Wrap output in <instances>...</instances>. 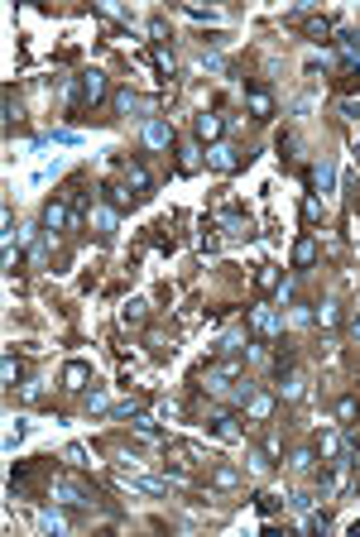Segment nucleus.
<instances>
[{
  "label": "nucleus",
  "mask_w": 360,
  "mask_h": 537,
  "mask_svg": "<svg viewBox=\"0 0 360 537\" xmlns=\"http://www.w3.org/2000/svg\"><path fill=\"white\" fill-rule=\"evenodd\" d=\"M106 91H111V82H106V72H77L72 77V86H68V106L72 110H86V106H101L106 101Z\"/></svg>",
  "instance_id": "nucleus-1"
},
{
  "label": "nucleus",
  "mask_w": 360,
  "mask_h": 537,
  "mask_svg": "<svg viewBox=\"0 0 360 537\" xmlns=\"http://www.w3.org/2000/svg\"><path fill=\"white\" fill-rule=\"evenodd\" d=\"M49 499L63 504V509H96V504H101V494H96L91 484L72 480V475H58V480L49 484Z\"/></svg>",
  "instance_id": "nucleus-2"
},
{
  "label": "nucleus",
  "mask_w": 360,
  "mask_h": 537,
  "mask_svg": "<svg viewBox=\"0 0 360 537\" xmlns=\"http://www.w3.org/2000/svg\"><path fill=\"white\" fill-rule=\"evenodd\" d=\"M72 221H77V216H72V207H68L63 197H53V202L44 207V231H49V240H58V235H63Z\"/></svg>",
  "instance_id": "nucleus-3"
},
{
  "label": "nucleus",
  "mask_w": 360,
  "mask_h": 537,
  "mask_svg": "<svg viewBox=\"0 0 360 537\" xmlns=\"http://www.w3.org/2000/svg\"><path fill=\"white\" fill-rule=\"evenodd\" d=\"M91 384H96V379H91V365H86V360H68V365H63V389H68V394H86Z\"/></svg>",
  "instance_id": "nucleus-4"
},
{
  "label": "nucleus",
  "mask_w": 360,
  "mask_h": 537,
  "mask_svg": "<svg viewBox=\"0 0 360 537\" xmlns=\"http://www.w3.org/2000/svg\"><path fill=\"white\" fill-rule=\"evenodd\" d=\"M120 173H125V188L135 192V197H149V192H154V178H149V168H144L139 159H125Z\"/></svg>",
  "instance_id": "nucleus-5"
},
{
  "label": "nucleus",
  "mask_w": 360,
  "mask_h": 537,
  "mask_svg": "<svg viewBox=\"0 0 360 537\" xmlns=\"http://www.w3.org/2000/svg\"><path fill=\"white\" fill-rule=\"evenodd\" d=\"M193 134L202 139V144H207V149H212V144H221V134H226V120H221V115H212V110H202V115L193 120Z\"/></svg>",
  "instance_id": "nucleus-6"
},
{
  "label": "nucleus",
  "mask_w": 360,
  "mask_h": 537,
  "mask_svg": "<svg viewBox=\"0 0 360 537\" xmlns=\"http://www.w3.org/2000/svg\"><path fill=\"white\" fill-rule=\"evenodd\" d=\"M207 168H212V173H236V168H240V154H236V149H231V144H212V149H207Z\"/></svg>",
  "instance_id": "nucleus-7"
},
{
  "label": "nucleus",
  "mask_w": 360,
  "mask_h": 537,
  "mask_svg": "<svg viewBox=\"0 0 360 537\" xmlns=\"http://www.w3.org/2000/svg\"><path fill=\"white\" fill-rule=\"evenodd\" d=\"M144 144H149V149H173V125L159 120V115H149V120H144Z\"/></svg>",
  "instance_id": "nucleus-8"
},
{
  "label": "nucleus",
  "mask_w": 360,
  "mask_h": 537,
  "mask_svg": "<svg viewBox=\"0 0 360 537\" xmlns=\"http://www.w3.org/2000/svg\"><path fill=\"white\" fill-rule=\"evenodd\" d=\"M250 326H255L259 336H278V331H283V322H278V312L269 307V302H259V307L250 312Z\"/></svg>",
  "instance_id": "nucleus-9"
},
{
  "label": "nucleus",
  "mask_w": 360,
  "mask_h": 537,
  "mask_svg": "<svg viewBox=\"0 0 360 537\" xmlns=\"http://www.w3.org/2000/svg\"><path fill=\"white\" fill-rule=\"evenodd\" d=\"M245 101H250V115H255V120H269V115H274V96H269L264 86H255V82L245 86Z\"/></svg>",
  "instance_id": "nucleus-10"
},
{
  "label": "nucleus",
  "mask_w": 360,
  "mask_h": 537,
  "mask_svg": "<svg viewBox=\"0 0 360 537\" xmlns=\"http://www.w3.org/2000/svg\"><path fill=\"white\" fill-rule=\"evenodd\" d=\"M207 475H212V484H217V489H226V494H231V489H240V470H236V465H226V460H212V465H207Z\"/></svg>",
  "instance_id": "nucleus-11"
},
{
  "label": "nucleus",
  "mask_w": 360,
  "mask_h": 537,
  "mask_svg": "<svg viewBox=\"0 0 360 537\" xmlns=\"http://www.w3.org/2000/svg\"><path fill=\"white\" fill-rule=\"evenodd\" d=\"M212 432H217L221 441H240V436H245V427H240L236 413H212Z\"/></svg>",
  "instance_id": "nucleus-12"
},
{
  "label": "nucleus",
  "mask_w": 360,
  "mask_h": 537,
  "mask_svg": "<svg viewBox=\"0 0 360 537\" xmlns=\"http://www.w3.org/2000/svg\"><path fill=\"white\" fill-rule=\"evenodd\" d=\"M120 480L130 484L135 494H149V499H168V484H164V480H149V475H130V470H125Z\"/></svg>",
  "instance_id": "nucleus-13"
},
{
  "label": "nucleus",
  "mask_w": 360,
  "mask_h": 537,
  "mask_svg": "<svg viewBox=\"0 0 360 537\" xmlns=\"http://www.w3.org/2000/svg\"><path fill=\"white\" fill-rule=\"evenodd\" d=\"M39 528H44V533H72V518L63 513V504H53V509L39 513Z\"/></svg>",
  "instance_id": "nucleus-14"
},
{
  "label": "nucleus",
  "mask_w": 360,
  "mask_h": 537,
  "mask_svg": "<svg viewBox=\"0 0 360 537\" xmlns=\"http://www.w3.org/2000/svg\"><path fill=\"white\" fill-rule=\"evenodd\" d=\"M255 288H259V293H278V288H283V273H278V264H259V273H255Z\"/></svg>",
  "instance_id": "nucleus-15"
},
{
  "label": "nucleus",
  "mask_w": 360,
  "mask_h": 537,
  "mask_svg": "<svg viewBox=\"0 0 360 537\" xmlns=\"http://www.w3.org/2000/svg\"><path fill=\"white\" fill-rule=\"evenodd\" d=\"M221 231H226V235H250V216L236 212V207H226V212H221Z\"/></svg>",
  "instance_id": "nucleus-16"
},
{
  "label": "nucleus",
  "mask_w": 360,
  "mask_h": 537,
  "mask_svg": "<svg viewBox=\"0 0 360 537\" xmlns=\"http://www.w3.org/2000/svg\"><path fill=\"white\" fill-rule=\"evenodd\" d=\"M312 264H317V240L303 235V240L293 245V268H312Z\"/></svg>",
  "instance_id": "nucleus-17"
},
{
  "label": "nucleus",
  "mask_w": 360,
  "mask_h": 537,
  "mask_svg": "<svg viewBox=\"0 0 360 537\" xmlns=\"http://www.w3.org/2000/svg\"><path fill=\"white\" fill-rule=\"evenodd\" d=\"M144 317H149V302H144V297H130V302L120 307V322L125 326H144Z\"/></svg>",
  "instance_id": "nucleus-18"
},
{
  "label": "nucleus",
  "mask_w": 360,
  "mask_h": 537,
  "mask_svg": "<svg viewBox=\"0 0 360 537\" xmlns=\"http://www.w3.org/2000/svg\"><path fill=\"white\" fill-rule=\"evenodd\" d=\"M312 317H317V326H327V331H336V326L346 322V312H341V302H322V307H317Z\"/></svg>",
  "instance_id": "nucleus-19"
},
{
  "label": "nucleus",
  "mask_w": 360,
  "mask_h": 537,
  "mask_svg": "<svg viewBox=\"0 0 360 537\" xmlns=\"http://www.w3.org/2000/svg\"><path fill=\"white\" fill-rule=\"evenodd\" d=\"M360 418V399L356 394H341V399H336V422H356Z\"/></svg>",
  "instance_id": "nucleus-20"
},
{
  "label": "nucleus",
  "mask_w": 360,
  "mask_h": 537,
  "mask_svg": "<svg viewBox=\"0 0 360 537\" xmlns=\"http://www.w3.org/2000/svg\"><path fill=\"white\" fill-rule=\"evenodd\" d=\"M278 394H283V399H288V403H298V399H303V394H307V379H303V375H288V379H283V384H278Z\"/></svg>",
  "instance_id": "nucleus-21"
},
{
  "label": "nucleus",
  "mask_w": 360,
  "mask_h": 537,
  "mask_svg": "<svg viewBox=\"0 0 360 537\" xmlns=\"http://www.w3.org/2000/svg\"><path fill=\"white\" fill-rule=\"evenodd\" d=\"M307 39H312V44H332V20H307Z\"/></svg>",
  "instance_id": "nucleus-22"
},
{
  "label": "nucleus",
  "mask_w": 360,
  "mask_h": 537,
  "mask_svg": "<svg viewBox=\"0 0 360 537\" xmlns=\"http://www.w3.org/2000/svg\"><path fill=\"white\" fill-rule=\"evenodd\" d=\"M101 192H106V202H111L115 212H120V207H130V197H135V192H125V188H115V183H101Z\"/></svg>",
  "instance_id": "nucleus-23"
},
{
  "label": "nucleus",
  "mask_w": 360,
  "mask_h": 537,
  "mask_svg": "<svg viewBox=\"0 0 360 537\" xmlns=\"http://www.w3.org/2000/svg\"><path fill=\"white\" fill-rule=\"evenodd\" d=\"M154 67H159V72H164V82H168L173 72H178V58L168 53V48H154Z\"/></svg>",
  "instance_id": "nucleus-24"
},
{
  "label": "nucleus",
  "mask_w": 360,
  "mask_h": 537,
  "mask_svg": "<svg viewBox=\"0 0 360 537\" xmlns=\"http://www.w3.org/2000/svg\"><path fill=\"white\" fill-rule=\"evenodd\" d=\"M317 465V446H298L293 451V470H312Z\"/></svg>",
  "instance_id": "nucleus-25"
},
{
  "label": "nucleus",
  "mask_w": 360,
  "mask_h": 537,
  "mask_svg": "<svg viewBox=\"0 0 360 537\" xmlns=\"http://www.w3.org/2000/svg\"><path fill=\"white\" fill-rule=\"evenodd\" d=\"M0 375H5V384H20V375H25V365H20L15 355H5V360H0Z\"/></svg>",
  "instance_id": "nucleus-26"
},
{
  "label": "nucleus",
  "mask_w": 360,
  "mask_h": 537,
  "mask_svg": "<svg viewBox=\"0 0 360 537\" xmlns=\"http://www.w3.org/2000/svg\"><path fill=\"white\" fill-rule=\"evenodd\" d=\"M20 436H25V418H10V427H5V451H15Z\"/></svg>",
  "instance_id": "nucleus-27"
},
{
  "label": "nucleus",
  "mask_w": 360,
  "mask_h": 537,
  "mask_svg": "<svg viewBox=\"0 0 360 537\" xmlns=\"http://www.w3.org/2000/svg\"><path fill=\"white\" fill-rule=\"evenodd\" d=\"M111 418H130V422H135V418H139V399H125V403H115V408H111Z\"/></svg>",
  "instance_id": "nucleus-28"
},
{
  "label": "nucleus",
  "mask_w": 360,
  "mask_h": 537,
  "mask_svg": "<svg viewBox=\"0 0 360 537\" xmlns=\"http://www.w3.org/2000/svg\"><path fill=\"white\" fill-rule=\"evenodd\" d=\"M178 154H183V159H178V168H183V173H193L197 163H202V159H197V144H183Z\"/></svg>",
  "instance_id": "nucleus-29"
},
{
  "label": "nucleus",
  "mask_w": 360,
  "mask_h": 537,
  "mask_svg": "<svg viewBox=\"0 0 360 537\" xmlns=\"http://www.w3.org/2000/svg\"><path fill=\"white\" fill-rule=\"evenodd\" d=\"M255 504H259V513H269V518H274V513L283 509V499H278V494H259Z\"/></svg>",
  "instance_id": "nucleus-30"
},
{
  "label": "nucleus",
  "mask_w": 360,
  "mask_h": 537,
  "mask_svg": "<svg viewBox=\"0 0 360 537\" xmlns=\"http://www.w3.org/2000/svg\"><path fill=\"white\" fill-rule=\"evenodd\" d=\"M15 120H20V106H15V91H5V130H15Z\"/></svg>",
  "instance_id": "nucleus-31"
},
{
  "label": "nucleus",
  "mask_w": 360,
  "mask_h": 537,
  "mask_svg": "<svg viewBox=\"0 0 360 537\" xmlns=\"http://www.w3.org/2000/svg\"><path fill=\"white\" fill-rule=\"evenodd\" d=\"M86 408H91V413H106L111 403H106V394H101V389H86Z\"/></svg>",
  "instance_id": "nucleus-32"
},
{
  "label": "nucleus",
  "mask_w": 360,
  "mask_h": 537,
  "mask_svg": "<svg viewBox=\"0 0 360 537\" xmlns=\"http://www.w3.org/2000/svg\"><path fill=\"white\" fill-rule=\"evenodd\" d=\"M197 250H202V254H217V250H221V235H212V231H202V240H197Z\"/></svg>",
  "instance_id": "nucleus-33"
},
{
  "label": "nucleus",
  "mask_w": 360,
  "mask_h": 537,
  "mask_svg": "<svg viewBox=\"0 0 360 537\" xmlns=\"http://www.w3.org/2000/svg\"><path fill=\"white\" fill-rule=\"evenodd\" d=\"M135 432H139V436H149V441L159 436V427H154V418H144V413H139V418H135Z\"/></svg>",
  "instance_id": "nucleus-34"
},
{
  "label": "nucleus",
  "mask_w": 360,
  "mask_h": 537,
  "mask_svg": "<svg viewBox=\"0 0 360 537\" xmlns=\"http://www.w3.org/2000/svg\"><path fill=\"white\" fill-rule=\"evenodd\" d=\"M96 231H101V235H115V212H96Z\"/></svg>",
  "instance_id": "nucleus-35"
},
{
  "label": "nucleus",
  "mask_w": 360,
  "mask_h": 537,
  "mask_svg": "<svg viewBox=\"0 0 360 537\" xmlns=\"http://www.w3.org/2000/svg\"><path fill=\"white\" fill-rule=\"evenodd\" d=\"M63 460H68V465H86V446H77V441H72V446L63 451Z\"/></svg>",
  "instance_id": "nucleus-36"
},
{
  "label": "nucleus",
  "mask_w": 360,
  "mask_h": 537,
  "mask_svg": "<svg viewBox=\"0 0 360 537\" xmlns=\"http://www.w3.org/2000/svg\"><path fill=\"white\" fill-rule=\"evenodd\" d=\"M269 408H274V403L264 399V394H255V403H250V418H269Z\"/></svg>",
  "instance_id": "nucleus-37"
},
{
  "label": "nucleus",
  "mask_w": 360,
  "mask_h": 537,
  "mask_svg": "<svg viewBox=\"0 0 360 537\" xmlns=\"http://www.w3.org/2000/svg\"><path fill=\"white\" fill-rule=\"evenodd\" d=\"M130 106H139L135 91H130V86H120V91H115V110H130Z\"/></svg>",
  "instance_id": "nucleus-38"
},
{
  "label": "nucleus",
  "mask_w": 360,
  "mask_h": 537,
  "mask_svg": "<svg viewBox=\"0 0 360 537\" xmlns=\"http://www.w3.org/2000/svg\"><path fill=\"white\" fill-rule=\"evenodd\" d=\"M149 39L164 48V39H168V29H164V20H149Z\"/></svg>",
  "instance_id": "nucleus-39"
},
{
  "label": "nucleus",
  "mask_w": 360,
  "mask_h": 537,
  "mask_svg": "<svg viewBox=\"0 0 360 537\" xmlns=\"http://www.w3.org/2000/svg\"><path fill=\"white\" fill-rule=\"evenodd\" d=\"M25 399H29V403L44 399V379H29V384H25Z\"/></svg>",
  "instance_id": "nucleus-40"
},
{
  "label": "nucleus",
  "mask_w": 360,
  "mask_h": 537,
  "mask_svg": "<svg viewBox=\"0 0 360 537\" xmlns=\"http://www.w3.org/2000/svg\"><path fill=\"white\" fill-rule=\"evenodd\" d=\"M317 183H322V188H332V183H336V168H332V163H322V168H317Z\"/></svg>",
  "instance_id": "nucleus-41"
},
{
  "label": "nucleus",
  "mask_w": 360,
  "mask_h": 537,
  "mask_svg": "<svg viewBox=\"0 0 360 537\" xmlns=\"http://www.w3.org/2000/svg\"><path fill=\"white\" fill-rule=\"evenodd\" d=\"M303 216H307V221H317V216H322V202H317V197H307V202H303Z\"/></svg>",
  "instance_id": "nucleus-42"
},
{
  "label": "nucleus",
  "mask_w": 360,
  "mask_h": 537,
  "mask_svg": "<svg viewBox=\"0 0 360 537\" xmlns=\"http://www.w3.org/2000/svg\"><path fill=\"white\" fill-rule=\"evenodd\" d=\"M346 115H351V120H360V101H351V106H346Z\"/></svg>",
  "instance_id": "nucleus-43"
},
{
  "label": "nucleus",
  "mask_w": 360,
  "mask_h": 537,
  "mask_svg": "<svg viewBox=\"0 0 360 537\" xmlns=\"http://www.w3.org/2000/svg\"><path fill=\"white\" fill-rule=\"evenodd\" d=\"M351 331H356V341H360V317H351Z\"/></svg>",
  "instance_id": "nucleus-44"
},
{
  "label": "nucleus",
  "mask_w": 360,
  "mask_h": 537,
  "mask_svg": "<svg viewBox=\"0 0 360 537\" xmlns=\"http://www.w3.org/2000/svg\"><path fill=\"white\" fill-rule=\"evenodd\" d=\"M356 159H360V139H356Z\"/></svg>",
  "instance_id": "nucleus-45"
}]
</instances>
